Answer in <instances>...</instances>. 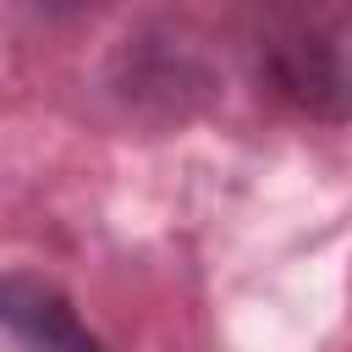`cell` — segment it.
Returning <instances> with one entry per match:
<instances>
[{
    "label": "cell",
    "instance_id": "cell-3",
    "mask_svg": "<svg viewBox=\"0 0 352 352\" xmlns=\"http://www.w3.org/2000/svg\"><path fill=\"white\" fill-rule=\"evenodd\" d=\"M0 352H104V341L50 275L0 270Z\"/></svg>",
    "mask_w": 352,
    "mask_h": 352
},
{
    "label": "cell",
    "instance_id": "cell-2",
    "mask_svg": "<svg viewBox=\"0 0 352 352\" xmlns=\"http://www.w3.org/2000/svg\"><path fill=\"white\" fill-rule=\"evenodd\" d=\"M110 94L132 116L182 121V116H192L214 94V66L204 60V50L182 28L148 22V28H138L116 50V60H110Z\"/></svg>",
    "mask_w": 352,
    "mask_h": 352
},
{
    "label": "cell",
    "instance_id": "cell-1",
    "mask_svg": "<svg viewBox=\"0 0 352 352\" xmlns=\"http://www.w3.org/2000/svg\"><path fill=\"white\" fill-rule=\"evenodd\" d=\"M253 77L264 94L324 126L346 121V11L286 6L264 11L253 33Z\"/></svg>",
    "mask_w": 352,
    "mask_h": 352
}]
</instances>
